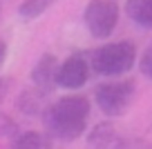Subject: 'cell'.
Returning <instances> with one entry per match:
<instances>
[{
	"label": "cell",
	"mask_w": 152,
	"mask_h": 149,
	"mask_svg": "<svg viewBox=\"0 0 152 149\" xmlns=\"http://www.w3.org/2000/svg\"><path fill=\"white\" fill-rule=\"evenodd\" d=\"M83 22L96 40H105L114 33L119 22V5L114 0H90L83 11Z\"/></svg>",
	"instance_id": "cell-4"
},
{
	"label": "cell",
	"mask_w": 152,
	"mask_h": 149,
	"mask_svg": "<svg viewBox=\"0 0 152 149\" xmlns=\"http://www.w3.org/2000/svg\"><path fill=\"white\" fill-rule=\"evenodd\" d=\"M11 145L18 149H47L52 147V136L45 131H25V134H16L11 138Z\"/></svg>",
	"instance_id": "cell-9"
},
{
	"label": "cell",
	"mask_w": 152,
	"mask_h": 149,
	"mask_svg": "<svg viewBox=\"0 0 152 149\" xmlns=\"http://www.w3.org/2000/svg\"><path fill=\"white\" fill-rule=\"evenodd\" d=\"M43 98H45V93H40L36 87L27 89V91H23L18 96L16 107H18L23 114H27V116H36L38 111H43Z\"/></svg>",
	"instance_id": "cell-10"
},
{
	"label": "cell",
	"mask_w": 152,
	"mask_h": 149,
	"mask_svg": "<svg viewBox=\"0 0 152 149\" xmlns=\"http://www.w3.org/2000/svg\"><path fill=\"white\" fill-rule=\"evenodd\" d=\"M5 58H7V45H5V40L0 38V69L5 65Z\"/></svg>",
	"instance_id": "cell-15"
},
{
	"label": "cell",
	"mask_w": 152,
	"mask_h": 149,
	"mask_svg": "<svg viewBox=\"0 0 152 149\" xmlns=\"http://www.w3.org/2000/svg\"><path fill=\"white\" fill-rule=\"evenodd\" d=\"M9 85H11V80L0 78V103L5 100V96H7V89H9Z\"/></svg>",
	"instance_id": "cell-14"
},
{
	"label": "cell",
	"mask_w": 152,
	"mask_h": 149,
	"mask_svg": "<svg viewBox=\"0 0 152 149\" xmlns=\"http://www.w3.org/2000/svg\"><path fill=\"white\" fill-rule=\"evenodd\" d=\"M125 14L137 27L152 29V0H128Z\"/></svg>",
	"instance_id": "cell-8"
},
{
	"label": "cell",
	"mask_w": 152,
	"mask_h": 149,
	"mask_svg": "<svg viewBox=\"0 0 152 149\" xmlns=\"http://www.w3.org/2000/svg\"><path fill=\"white\" fill-rule=\"evenodd\" d=\"M90 100L85 96H63L54 105L43 109V125L52 140L72 142L81 138L87 129Z\"/></svg>",
	"instance_id": "cell-1"
},
{
	"label": "cell",
	"mask_w": 152,
	"mask_h": 149,
	"mask_svg": "<svg viewBox=\"0 0 152 149\" xmlns=\"http://www.w3.org/2000/svg\"><path fill=\"white\" fill-rule=\"evenodd\" d=\"M96 107L101 109V114L110 118H119L128 111L130 103L134 98V82L132 80H110L96 87L94 91Z\"/></svg>",
	"instance_id": "cell-3"
},
{
	"label": "cell",
	"mask_w": 152,
	"mask_h": 149,
	"mask_svg": "<svg viewBox=\"0 0 152 149\" xmlns=\"http://www.w3.org/2000/svg\"><path fill=\"white\" fill-rule=\"evenodd\" d=\"M119 142L121 136L110 122H99L87 134V145H92V147H119Z\"/></svg>",
	"instance_id": "cell-7"
},
{
	"label": "cell",
	"mask_w": 152,
	"mask_h": 149,
	"mask_svg": "<svg viewBox=\"0 0 152 149\" xmlns=\"http://www.w3.org/2000/svg\"><path fill=\"white\" fill-rule=\"evenodd\" d=\"M18 134V125L11 116L0 111V138H14Z\"/></svg>",
	"instance_id": "cell-12"
},
{
	"label": "cell",
	"mask_w": 152,
	"mask_h": 149,
	"mask_svg": "<svg viewBox=\"0 0 152 149\" xmlns=\"http://www.w3.org/2000/svg\"><path fill=\"white\" fill-rule=\"evenodd\" d=\"M90 74H92V65L87 62V58L83 54H74L58 65L56 85L61 89H81L87 82Z\"/></svg>",
	"instance_id": "cell-5"
},
{
	"label": "cell",
	"mask_w": 152,
	"mask_h": 149,
	"mask_svg": "<svg viewBox=\"0 0 152 149\" xmlns=\"http://www.w3.org/2000/svg\"><path fill=\"white\" fill-rule=\"evenodd\" d=\"M58 0H25L23 5L18 7L20 18L25 20H36L38 16H43L47 9H52Z\"/></svg>",
	"instance_id": "cell-11"
},
{
	"label": "cell",
	"mask_w": 152,
	"mask_h": 149,
	"mask_svg": "<svg viewBox=\"0 0 152 149\" xmlns=\"http://www.w3.org/2000/svg\"><path fill=\"white\" fill-rule=\"evenodd\" d=\"M137 62V47L130 40L107 42L101 49H96L90 58L92 71L103 78H116L128 74Z\"/></svg>",
	"instance_id": "cell-2"
},
{
	"label": "cell",
	"mask_w": 152,
	"mask_h": 149,
	"mask_svg": "<svg viewBox=\"0 0 152 149\" xmlns=\"http://www.w3.org/2000/svg\"><path fill=\"white\" fill-rule=\"evenodd\" d=\"M58 58L54 54H43V56L38 58V62L34 65L31 69V82L34 87L38 89L40 93L49 96L54 89L58 87L56 85V74H58Z\"/></svg>",
	"instance_id": "cell-6"
},
{
	"label": "cell",
	"mask_w": 152,
	"mask_h": 149,
	"mask_svg": "<svg viewBox=\"0 0 152 149\" xmlns=\"http://www.w3.org/2000/svg\"><path fill=\"white\" fill-rule=\"evenodd\" d=\"M139 69H141V74L145 78L152 80V47H148L145 51H143V56L139 58Z\"/></svg>",
	"instance_id": "cell-13"
}]
</instances>
